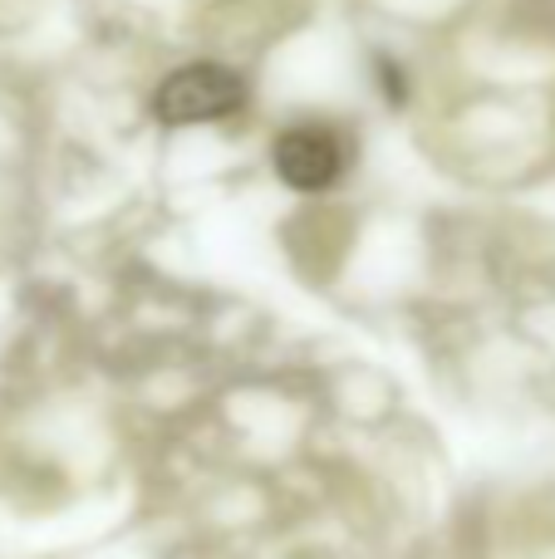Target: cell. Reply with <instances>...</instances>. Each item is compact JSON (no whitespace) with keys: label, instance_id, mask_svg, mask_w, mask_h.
<instances>
[{"label":"cell","instance_id":"1","mask_svg":"<svg viewBox=\"0 0 555 559\" xmlns=\"http://www.w3.org/2000/svg\"><path fill=\"white\" fill-rule=\"evenodd\" d=\"M246 88L226 64H182L157 84L153 118L167 128H192V123H222L241 108Z\"/></svg>","mask_w":555,"mask_h":559},{"label":"cell","instance_id":"2","mask_svg":"<svg viewBox=\"0 0 555 559\" xmlns=\"http://www.w3.org/2000/svg\"><path fill=\"white\" fill-rule=\"evenodd\" d=\"M340 167H344V147L330 128L300 123L275 138V173L295 192H324V187H334L340 182Z\"/></svg>","mask_w":555,"mask_h":559}]
</instances>
